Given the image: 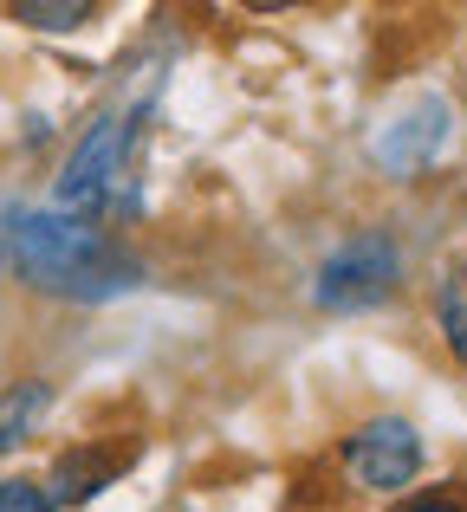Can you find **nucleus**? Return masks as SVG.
<instances>
[{
    "label": "nucleus",
    "mask_w": 467,
    "mask_h": 512,
    "mask_svg": "<svg viewBox=\"0 0 467 512\" xmlns=\"http://www.w3.org/2000/svg\"><path fill=\"white\" fill-rule=\"evenodd\" d=\"M7 266L26 292L65 299V305H111L143 286V260L124 240H111L91 221H72V214H52V208L20 214L7 227Z\"/></svg>",
    "instance_id": "1"
},
{
    "label": "nucleus",
    "mask_w": 467,
    "mask_h": 512,
    "mask_svg": "<svg viewBox=\"0 0 467 512\" xmlns=\"http://www.w3.org/2000/svg\"><path fill=\"white\" fill-rule=\"evenodd\" d=\"M130 143H137V111H104L91 117V130L72 143L59 169V188H52V214H72V221H91V214L111 201L117 175L130 163Z\"/></svg>",
    "instance_id": "2"
},
{
    "label": "nucleus",
    "mask_w": 467,
    "mask_h": 512,
    "mask_svg": "<svg viewBox=\"0 0 467 512\" xmlns=\"http://www.w3.org/2000/svg\"><path fill=\"white\" fill-rule=\"evenodd\" d=\"M396 279H403V253H396V240L383 234V227H364V234L338 240V247L325 253L312 299L325 305V312H364V305L390 299Z\"/></svg>",
    "instance_id": "3"
},
{
    "label": "nucleus",
    "mask_w": 467,
    "mask_h": 512,
    "mask_svg": "<svg viewBox=\"0 0 467 512\" xmlns=\"http://www.w3.org/2000/svg\"><path fill=\"white\" fill-rule=\"evenodd\" d=\"M338 461H344V480H351L357 493H403L409 480L422 474V435L403 415H377V422L344 435Z\"/></svg>",
    "instance_id": "4"
},
{
    "label": "nucleus",
    "mask_w": 467,
    "mask_h": 512,
    "mask_svg": "<svg viewBox=\"0 0 467 512\" xmlns=\"http://www.w3.org/2000/svg\"><path fill=\"white\" fill-rule=\"evenodd\" d=\"M448 143V104L442 98H422L409 117H396V124H383V137L370 143L377 150V163L383 169H396V175H409V169H422L435 150Z\"/></svg>",
    "instance_id": "5"
},
{
    "label": "nucleus",
    "mask_w": 467,
    "mask_h": 512,
    "mask_svg": "<svg viewBox=\"0 0 467 512\" xmlns=\"http://www.w3.org/2000/svg\"><path fill=\"white\" fill-rule=\"evenodd\" d=\"M124 467H130V448L117 454V448H91V441H78V448H65L59 461H52L46 493H52V506H91L117 474H124Z\"/></svg>",
    "instance_id": "6"
},
{
    "label": "nucleus",
    "mask_w": 467,
    "mask_h": 512,
    "mask_svg": "<svg viewBox=\"0 0 467 512\" xmlns=\"http://www.w3.org/2000/svg\"><path fill=\"white\" fill-rule=\"evenodd\" d=\"M46 415H52V383H46V376L0 383V454H13L20 441H33Z\"/></svg>",
    "instance_id": "7"
},
{
    "label": "nucleus",
    "mask_w": 467,
    "mask_h": 512,
    "mask_svg": "<svg viewBox=\"0 0 467 512\" xmlns=\"http://www.w3.org/2000/svg\"><path fill=\"white\" fill-rule=\"evenodd\" d=\"M435 325H442L448 357L467 370V260H455L442 273V292H435Z\"/></svg>",
    "instance_id": "8"
},
{
    "label": "nucleus",
    "mask_w": 467,
    "mask_h": 512,
    "mask_svg": "<svg viewBox=\"0 0 467 512\" xmlns=\"http://www.w3.org/2000/svg\"><path fill=\"white\" fill-rule=\"evenodd\" d=\"M91 0H20L13 7V20L20 26H39V33H72V26H85L91 20Z\"/></svg>",
    "instance_id": "9"
},
{
    "label": "nucleus",
    "mask_w": 467,
    "mask_h": 512,
    "mask_svg": "<svg viewBox=\"0 0 467 512\" xmlns=\"http://www.w3.org/2000/svg\"><path fill=\"white\" fill-rule=\"evenodd\" d=\"M0 512H59V506H52L46 480H33V474H7V480H0Z\"/></svg>",
    "instance_id": "10"
},
{
    "label": "nucleus",
    "mask_w": 467,
    "mask_h": 512,
    "mask_svg": "<svg viewBox=\"0 0 467 512\" xmlns=\"http://www.w3.org/2000/svg\"><path fill=\"white\" fill-rule=\"evenodd\" d=\"M396 512H467L461 493H448V487H435V493H416V500H403Z\"/></svg>",
    "instance_id": "11"
},
{
    "label": "nucleus",
    "mask_w": 467,
    "mask_h": 512,
    "mask_svg": "<svg viewBox=\"0 0 467 512\" xmlns=\"http://www.w3.org/2000/svg\"><path fill=\"white\" fill-rule=\"evenodd\" d=\"M0 247H7V240H0Z\"/></svg>",
    "instance_id": "12"
}]
</instances>
